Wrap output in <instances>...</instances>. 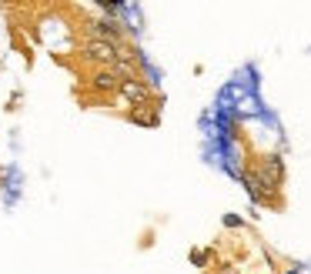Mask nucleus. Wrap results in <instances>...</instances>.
<instances>
[{
    "mask_svg": "<svg viewBox=\"0 0 311 274\" xmlns=\"http://www.w3.org/2000/svg\"><path fill=\"white\" fill-rule=\"evenodd\" d=\"M90 57H97V60H114V47L107 41H94L90 44Z\"/></svg>",
    "mask_w": 311,
    "mask_h": 274,
    "instance_id": "1",
    "label": "nucleus"
}]
</instances>
